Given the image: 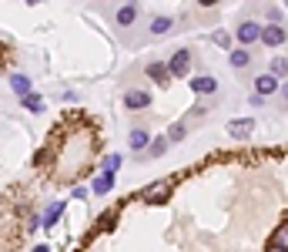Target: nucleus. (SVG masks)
Masks as SVG:
<instances>
[{"label":"nucleus","mask_w":288,"mask_h":252,"mask_svg":"<svg viewBox=\"0 0 288 252\" xmlns=\"http://www.w3.org/2000/svg\"><path fill=\"white\" fill-rule=\"evenodd\" d=\"M148 78H151L154 84H168V64H158V61H151V64H148Z\"/></svg>","instance_id":"obj_10"},{"label":"nucleus","mask_w":288,"mask_h":252,"mask_svg":"<svg viewBox=\"0 0 288 252\" xmlns=\"http://www.w3.org/2000/svg\"><path fill=\"white\" fill-rule=\"evenodd\" d=\"M111 188H114V175H104V171H101V175L94 179V185H91V192H97V195H107Z\"/></svg>","instance_id":"obj_11"},{"label":"nucleus","mask_w":288,"mask_h":252,"mask_svg":"<svg viewBox=\"0 0 288 252\" xmlns=\"http://www.w3.org/2000/svg\"><path fill=\"white\" fill-rule=\"evenodd\" d=\"M191 91H198V94H215L218 81L211 78V74H198V78H191Z\"/></svg>","instance_id":"obj_7"},{"label":"nucleus","mask_w":288,"mask_h":252,"mask_svg":"<svg viewBox=\"0 0 288 252\" xmlns=\"http://www.w3.org/2000/svg\"><path fill=\"white\" fill-rule=\"evenodd\" d=\"M134 17H137V7H121L118 14H114V20H118L121 27H128L131 20H134Z\"/></svg>","instance_id":"obj_16"},{"label":"nucleus","mask_w":288,"mask_h":252,"mask_svg":"<svg viewBox=\"0 0 288 252\" xmlns=\"http://www.w3.org/2000/svg\"><path fill=\"white\" fill-rule=\"evenodd\" d=\"M281 101H285V108H288V84L281 88Z\"/></svg>","instance_id":"obj_25"},{"label":"nucleus","mask_w":288,"mask_h":252,"mask_svg":"<svg viewBox=\"0 0 288 252\" xmlns=\"http://www.w3.org/2000/svg\"><path fill=\"white\" fill-rule=\"evenodd\" d=\"M164 152H168V138H154L151 145H148V155H151V158H161Z\"/></svg>","instance_id":"obj_19"},{"label":"nucleus","mask_w":288,"mask_h":252,"mask_svg":"<svg viewBox=\"0 0 288 252\" xmlns=\"http://www.w3.org/2000/svg\"><path fill=\"white\" fill-rule=\"evenodd\" d=\"M268 245H275V249H285V252H288V219L278 222V229H275L272 239H268Z\"/></svg>","instance_id":"obj_9"},{"label":"nucleus","mask_w":288,"mask_h":252,"mask_svg":"<svg viewBox=\"0 0 288 252\" xmlns=\"http://www.w3.org/2000/svg\"><path fill=\"white\" fill-rule=\"evenodd\" d=\"M211 44H218V47H232V37H228L224 31H215L211 34Z\"/></svg>","instance_id":"obj_23"},{"label":"nucleus","mask_w":288,"mask_h":252,"mask_svg":"<svg viewBox=\"0 0 288 252\" xmlns=\"http://www.w3.org/2000/svg\"><path fill=\"white\" fill-rule=\"evenodd\" d=\"M251 131H255V118H235V121H228V135L232 138H251Z\"/></svg>","instance_id":"obj_4"},{"label":"nucleus","mask_w":288,"mask_h":252,"mask_svg":"<svg viewBox=\"0 0 288 252\" xmlns=\"http://www.w3.org/2000/svg\"><path fill=\"white\" fill-rule=\"evenodd\" d=\"M171 27H175L171 17H154V20H151V34H168Z\"/></svg>","instance_id":"obj_15"},{"label":"nucleus","mask_w":288,"mask_h":252,"mask_svg":"<svg viewBox=\"0 0 288 252\" xmlns=\"http://www.w3.org/2000/svg\"><path fill=\"white\" fill-rule=\"evenodd\" d=\"M184 135H188V128H184L181 121H178V124H171V128H168V145H171V141H181Z\"/></svg>","instance_id":"obj_22"},{"label":"nucleus","mask_w":288,"mask_h":252,"mask_svg":"<svg viewBox=\"0 0 288 252\" xmlns=\"http://www.w3.org/2000/svg\"><path fill=\"white\" fill-rule=\"evenodd\" d=\"M168 195H171V182H154V185H148L141 192V198H144V202H151V205L168 202Z\"/></svg>","instance_id":"obj_1"},{"label":"nucleus","mask_w":288,"mask_h":252,"mask_svg":"<svg viewBox=\"0 0 288 252\" xmlns=\"http://www.w3.org/2000/svg\"><path fill=\"white\" fill-rule=\"evenodd\" d=\"M288 74V61L285 57H272V78H285Z\"/></svg>","instance_id":"obj_21"},{"label":"nucleus","mask_w":288,"mask_h":252,"mask_svg":"<svg viewBox=\"0 0 288 252\" xmlns=\"http://www.w3.org/2000/svg\"><path fill=\"white\" fill-rule=\"evenodd\" d=\"M34 252H50V249H47V245H34Z\"/></svg>","instance_id":"obj_26"},{"label":"nucleus","mask_w":288,"mask_h":252,"mask_svg":"<svg viewBox=\"0 0 288 252\" xmlns=\"http://www.w3.org/2000/svg\"><path fill=\"white\" fill-rule=\"evenodd\" d=\"M148 105H151V94H148V91H128V94H124V108H131V111L148 108Z\"/></svg>","instance_id":"obj_8"},{"label":"nucleus","mask_w":288,"mask_h":252,"mask_svg":"<svg viewBox=\"0 0 288 252\" xmlns=\"http://www.w3.org/2000/svg\"><path fill=\"white\" fill-rule=\"evenodd\" d=\"M10 84H14V91L20 94V98H27V94H31V81H27L24 74H14V78H10Z\"/></svg>","instance_id":"obj_14"},{"label":"nucleus","mask_w":288,"mask_h":252,"mask_svg":"<svg viewBox=\"0 0 288 252\" xmlns=\"http://www.w3.org/2000/svg\"><path fill=\"white\" fill-rule=\"evenodd\" d=\"M235 34H238V41H241V44H255L258 37H262V27H258L255 20H241Z\"/></svg>","instance_id":"obj_5"},{"label":"nucleus","mask_w":288,"mask_h":252,"mask_svg":"<svg viewBox=\"0 0 288 252\" xmlns=\"http://www.w3.org/2000/svg\"><path fill=\"white\" fill-rule=\"evenodd\" d=\"M265 17H268L272 24H278V20H281V10L278 7H268V10H265Z\"/></svg>","instance_id":"obj_24"},{"label":"nucleus","mask_w":288,"mask_h":252,"mask_svg":"<svg viewBox=\"0 0 288 252\" xmlns=\"http://www.w3.org/2000/svg\"><path fill=\"white\" fill-rule=\"evenodd\" d=\"M281 84H278V78H272V74H258V81H255V94L258 98H268V94H275Z\"/></svg>","instance_id":"obj_6"},{"label":"nucleus","mask_w":288,"mask_h":252,"mask_svg":"<svg viewBox=\"0 0 288 252\" xmlns=\"http://www.w3.org/2000/svg\"><path fill=\"white\" fill-rule=\"evenodd\" d=\"M101 168H104V175H114L121 168V155H107L104 162H101Z\"/></svg>","instance_id":"obj_20"},{"label":"nucleus","mask_w":288,"mask_h":252,"mask_svg":"<svg viewBox=\"0 0 288 252\" xmlns=\"http://www.w3.org/2000/svg\"><path fill=\"white\" fill-rule=\"evenodd\" d=\"M265 252H285V249H275V245H268V249H265Z\"/></svg>","instance_id":"obj_27"},{"label":"nucleus","mask_w":288,"mask_h":252,"mask_svg":"<svg viewBox=\"0 0 288 252\" xmlns=\"http://www.w3.org/2000/svg\"><path fill=\"white\" fill-rule=\"evenodd\" d=\"M228 61H232V67H248L251 64V54H248V47H235Z\"/></svg>","instance_id":"obj_13"},{"label":"nucleus","mask_w":288,"mask_h":252,"mask_svg":"<svg viewBox=\"0 0 288 252\" xmlns=\"http://www.w3.org/2000/svg\"><path fill=\"white\" fill-rule=\"evenodd\" d=\"M148 145H151V135H148L144 128H134V131H131V148H134V152H144Z\"/></svg>","instance_id":"obj_12"},{"label":"nucleus","mask_w":288,"mask_h":252,"mask_svg":"<svg viewBox=\"0 0 288 252\" xmlns=\"http://www.w3.org/2000/svg\"><path fill=\"white\" fill-rule=\"evenodd\" d=\"M20 105L27 108V111H44V98H40V94H27V98H20Z\"/></svg>","instance_id":"obj_17"},{"label":"nucleus","mask_w":288,"mask_h":252,"mask_svg":"<svg viewBox=\"0 0 288 252\" xmlns=\"http://www.w3.org/2000/svg\"><path fill=\"white\" fill-rule=\"evenodd\" d=\"M61 212H64V202H50V209L44 212V225H54Z\"/></svg>","instance_id":"obj_18"},{"label":"nucleus","mask_w":288,"mask_h":252,"mask_svg":"<svg viewBox=\"0 0 288 252\" xmlns=\"http://www.w3.org/2000/svg\"><path fill=\"white\" fill-rule=\"evenodd\" d=\"M188 67H191V54H188V51H175V54H171V61H168V74L171 78H184V74H188Z\"/></svg>","instance_id":"obj_3"},{"label":"nucleus","mask_w":288,"mask_h":252,"mask_svg":"<svg viewBox=\"0 0 288 252\" xmlns=\"http://www.w3.org/2000/svg\"><path fill=\"white\" fill-rule=\"evenodd\" d=\"M262 44H268V47H281V44L288 41V31L281 24H268V27H262V37H258Z\"/></svg>","instance_id":"obj_2"}]
</instances>
